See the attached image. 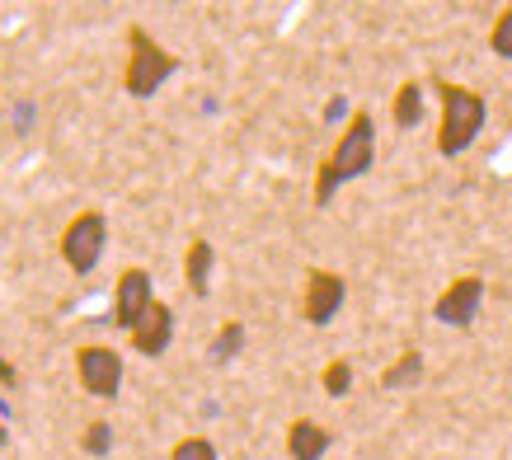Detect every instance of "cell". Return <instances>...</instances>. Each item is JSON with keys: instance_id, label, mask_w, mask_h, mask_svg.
<instances>
[{"instance_id": "cell-1", "label": "cell", "mask_w": 512, "mask_h": 460, "mask_svg": "<svg viewBox=\"0 0 512 460\" xmlns=\"http://www.w3.org/2000/svg\"><path fill=\"white\" fill-rule=\"evenodd\" d=\"M372 165H376V123L367 108H357L348 127H343V137L334 141V151L325 155V165L315 169V207H329L343 184L362 179Z\"/></svg>"}, {"instance_id": "cell-2", "label": "cell", "mask_w": 512, "mask_h": 460, "mask_svg": "<svg viewBox=\"0 0 512 460\" xmlns=\"http://www.w3.org/2000/svg\"><path fill=\"white\" fill-rule=\"evenodd\" d=\"M437 99H442V123H437V151L456 160V155H466L475 146V137L484 132V118H489V108L475 90L466 85H451V80H437Z\"/></svg>"}, {"instance_id": "cell-3", "label": "cell", "mask_w": 512, "mask_h": 460, "mask_svg": "<svg viewBox=\"0 0 512 460\" xmlns=\"http://www.w3.org/2000/svg\"><path fill=\"white\" fill-rule=\"evenodd\" d=\"M179 71V57H174L170 47H160L151 33L132 24L127 29V71H123V90L132 99H151V94L165 85V80Z\"/></svg>"}, {"instance_id": "cell-4", "label": "cell", "mask_w": 512, "mask_h": 460, "mask_svg": "<svg viewBox=\"0 0 512 460\" xmlns=\"http://www.w3.org/2000/svg\"><path fill=\"white\" fill-rule=\"evenodd\" d=\"M104 249H109V216L104 212H80L66 221L62 230V259L66 268L76 277L94 273L99 259H104Z\"/></svg>"}, {"instance_id": "cell-5", "label": "cell", "mask_w": 512, "mask_h": 460, "mask_svg": "<svg viewBox=\"0 0 512 460\" xmlns=\"http://www.w3.org/2000/svg\"><path fill=\"white\" fill-rule=\"evenodd\" d=\"M76 376H80V390L94 399H118L123 390V357L104 348V343H85L76 353Z\"/></svg>"}, {"instance_id": "cell-6", "label": "cell", "mask_w": 512, "mask_h": 460, "mask_svg": "<svg viewBox=\"0 0 512 460\" xmlns=\"http://www.w3.org/2000/svg\"><path fill=\"white\" fill-rule=\"evenodd\" d=\"M151 306H156V287H151V273L146 268H127L123 277H118V287H113V320L118 329H137L146 315H151Z\"/></svg>"}, {"instance_id": "cell-7", "label": "cell", "mask_w": 512, "mask_h": 460, "mask_svg": "<svg viewBox=\"0 0 512 460\" xmlns=\"http://www.w3.org/2000/svg\"><path fill=\"white\" fill-rule=\"evenodd\" d=\"M480 306H484V277H475V273L456 277V282H447V292L433 301V320L451 324V329H470Z\"/></svg>"}, {"instance_id": "cell-8", "label": "cell", "mask_w": 512, "mask_h": 460, "mask_svg": "<svg viewBox=\"0 0 512 460\" xmlns=\"http://www.w3.org/2000/svg\"><path fill=\"white\" fill-rule=\"evenodd\" d=\"M343 301H348V282H343L339 273H329V268H311V273H306V301H301L306 324L325 329L343 310Z\"/></svg>"}, {"instance_id": "cell-9", "label": "cell", "mask_w": 512, "mask_h": 460, "mask_svg": "<svg viewBox=\"0 0 512 460\" xmlns=\"http://www.w3.org/2000/svg\"><path fill=\"white\" fill-rule=\"evenodd\" d=\"M132 353H141V357H165L170 353V343H174V310L165 306V301H156L151 306V315L132 329Z\"/></svg>"}, {"instance_id": "cell-10", "label": "cell", "mask_w": 512, "mask_h": 460, "mask_svg": "<svg viewBox=\"0 0 512 460\" xmlns=\"http://www.w3.org/2000/svg\"><path fill=\"white\" fill-rule=\"evenodd\" d=\"M329 437L320 423H311V418H296L292 428H287V456L292 460H325V451H329Z\"/></svg>"}, {"instance_id": "cell-11", "label": "cell", "mask_w": 512, "mask_h": 460, "mask_svg": "<svg viewBox=\"0 0 512 460\" xmlns=\"http://www.w3.org/2000/svg\"><path fill=\"white\" fill-rule=\"evenodd\" d=\"M212 263H217V249L207 245V240H193L184 254V282L193 296H207L212 292Z\"/></svg>"}, {"instance_id": "cell-12", "label": "cell", "mask_w": 512, "mask_h": 460, "mask_svg": "<svg viewBox=\"0 0 512 460\" xmlns=\"http://www.w3.org/2000/svg\"><path fill=\"white\" fill-rule=\"evenodd\" d=\"M423 108H428L423 85H419V80H404L400 90H395V108H390V118H395V127H400V132H409V127L423 123Z\"/></svg>"}, {"instance_id": "cell-13", "label": "cell", "mask_w": 512, "mask_h": 460, "mask_svg": "<svg viewBox=\"0 0 512 460\" xmlns=\"http://www.w3.org/2000/svg\"><path fill=\"white\" fill-rule=\"evenodd\" d=\"M423 381V353H400L395 362H390L386 371H381V390H409V385Z\"/></svg>"}, {"instance_id": "cell-14", "label": "cell", "mask_w": 512, "mask_h": 460, "mask_svg": "<svg viewBox=\"0 0 512 460\" xmlns=\"http://www.w3.org/2000/svg\"><path fill=\"white\" fill-rule=\"evenodd\" d=\"M240 348H245V324H240V320H226V324L217 329V338H212V348H207V357L226 367L231 357H240Z\"/></svg>"}, {"instance_id": "cell-15", "label": "cell", "mask_w": 512, "mask_h": 460, "mask_svg": "<svg viewBox=\"0 0 512 460\" xmlns=\"http://www.w3.org/2000/svg\"><path fill=\"white\" fill-rule=\"evenodd\" d=\"M80 451H85V456H109V451H113V423L94 418L90 428L80 432Z\"/></svg>"}, {"instance_id": "cell-16", "label": "cell", "mask_w": 512, "mask_h": 460, "mask_svg": "<svg viewBox=\"0 0 512 460\" xmlns=\"http://www.w3.org/2000/svg\"><path fill=\"white\" fill-rule=\"evenodd\" d=\"M320 385H325V395H334V399H343L348 390H353V367L343 362V357H334L325 371H320Z\"/></svg>"}, {"instance_id": "cell-17", "label": "cell", "mask_w": 512, "mask_h": 460, "mask_svg": "<svg viewBox=\"0 0 512 460\" xmlns=\"http://www.w3.org/2000/svg\"><path fill=\"white\" fill-rule=\"evenodd\" d=\"M489 47H494V57L512 62V5H503V15L494 19V29H489Z\"/></svg>"}, {"instance_id": "cell-18", "label": "cell", "mask_w": 512, "mask_h": 460, "mask_svg": "<svg viewBox=\"0 0 512 460\" xmlns=\"http://www.w3.org/2000/svg\"><path fill=\"white\" fill-rule=\"evenodd\" d=\"M170 460H221L217 446L207 442V437H184V442H174Z\"/></svg>"}, {"instance_id": "cell-19", "label": "cell", "mask_w": 512, "mask_h": 460, "mask_svg": "<svg viewBox=\"0 0 512 460\" xmlns=\"http://www.w3.org/2000/svg\"><path fill=\"white\" fill-rule=\"evenodd\" d=\"M0 381H5V385H15V381H19V376H15V367H10L5 357H0Z\"/></svg>"}, {"instance_id": "cell-20", "label": "cell", "mask_w": 512, "mask_h": 460, "mask_svg": "<svg viewBox=\"0 0 512 460\" xmlns=\"http://www.w3.org/2000/svg\"><path fill=\"white\" fill-rule=\"evenodd\" d=\"M5 437H10V432H5V423H0V446H5Z\"/></svg>"}]
</instances>
